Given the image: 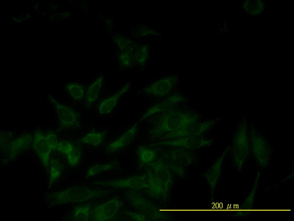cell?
Segmentation results:
<instances>
[{"label":"cell","mask_w":294,"mask_h":221,"mask_svg":"<svg viewBox=\"0 0 294 221\" xmlns=\"http://www.w3.org/2000/svg\"><path fill=\"white\" fill-rule=\"evenodd\" d=\"M200 115L193 111L172 108L163 113L150 131V137L157 138L198 122Z\"/></svg>","instance_id":"cell-1"},{"label":"cell","mask_w":294,"mask_h":221,"mask_svg":"<svg viewBox=\"0 0 294 221\" xmlns=\"http://www.w3.org/2000/svg\"><path fill=\"white\" fill-rule=\"evenodd\" d=\"M112 191V190L75 186L58 191L49 192L47 194L46 199L49 206H55L98 199L108 196Z\"/></svg>","instance_id":"cell-2"},{"label":"cell","mask_w":294,"mask_h":221,"mask_svg":"<svg viewBox=\"0 0 294 221\" xmlns=\"http://www.w3.org/2000/svg\"><path fill=\"white\" fill-rule=\"evenodd\" d=\"M249 143L248 124L246 118L241 120L234 135L232 157L234 165L238 171L241 170L249 154Z\"/></svg>","instance_id":"cell-3"},{"label":"cell","mask_w":294,"mask_h":221,"mask_svg":"<svg viewBox=\"0 0 294 221\" xmlns=\"http://www.w3.org/2000/svg\"><path fill=\"white\" fill-rule=\"evenodd\" d=\"M125 199L138 212L146 216L147 221H167L170 215L160 212L152 201L138 190H127L124 192Z\"/></svg>","instance_id":"cell-4"},{"label":"cell","mask_w":294,"mask_h":221,"mask_svg":"<svg viewBox=\"0 0 294 221\" xmlns=\"http://www.w3.org/2000/svg\"><path fill=\"white\" fill-rule=\"evenodd\" d=\"M250 151L258 165L267 169L270 164L272 149L268 139L254 125H252L249 140Z\"/></svg>","instance_id":"cell-5"},{"label":"cell","mask_w":294,"mask_h":221,"mask_svg":"<svg viewBox=\"0 0 294 221\" xmlns=\"http://www.w3.org/2000/svg\"><path fill=\"white\" fill-rule=\"evenodd\" d=\"M123 205V202L120 197H114L93 207L90 221H121L118 217V212Z\"/></svg>","instance_id":"cell-6"},{"label":"cell","mask_w":294,"mask_h":221,"mask_svg":"<svg viewBox=\"0 0 294 221\" xmlns=\"http://www.w3.org/2000/svg\"><path fill=\"white\" fill-rule=\"evenodd\" d=\"M147 173L131 176L123 178L108 180H100L93 184L114 189H126L127 190H140L147 187Z\"/></svg>","instance_id":"cell-7"},{"label":"cell","mask_w":294,"mask_h":221,"mask_svg":"<svg viewBox=\"0 0 294 221\" xmlns=\"http://www.w3.org/2000/svg\"><path fill=\"white\" fill-rule=\"evenodd\" d=\"M48 97L55 108L60 127L63 129L80 128L79 115L76 111L71 106L59 103L50 94H48Z\"/></svg>","instance_id":"cell-8"},{"label":"cell","mask_w":294,"mask_h":221,"mask_svg":"<svg viewBox=\"0 0 294 221\" xmlns=\"http://www.w3.org/2000/svg\"><path fill=\"white\" fill-rule=\"evenodd\" d=\"M213 142V139L205 138L201 136H186L163 140L157 144L191 151L209 146Z\"/></svg>","instance_id":"cell-9"},{"label":"cell","mask_w":294,"mask_h":221,"mask_svg":"<svg viewBox=\"0 0 294 221\" xmlns=\"http://www.w3.org/2000/svg\"><path fill=\"white\" fill-rule=\"evenodd\" d=\"M146 169L148 185L146 190L148 195L155 199L168 200L172 186L149 169Z\"/></svg>","instance_id":"cell-10"},{"label":"cell","mask_w":294,"mask_h":221,"mask_svg":"<svg viewBox=\"0 0 294 221\" xmlns=\"http://www.w3.org/2000/svg\"><path fill=\"white\" fill-rule=\"evenodd\" d=\"M215 124V121L214 120L193 123L179 130L162 136L161 137V139H172L186 136H200L211 129Z\"/></svg>","instance_id":"cell-11"},{"label":"cell","mask_w":294,"mask_h":221,"mask_svg":"<svg viewBox=\"0 0 294 221\" xmlns=\"http://www.w3.org/2000/svg\"><path fill=\"white\" fill-rule=\"evenodd\" d=\"M177 81V75H169L154 81L143 90L148 95L164 97L169 94Z\"/></svg>","instance_id":"cell-12"},{"label":"cell","mask_w":294,"mask_h":221,"mask_svg":"<svg viewBox=\"0 0 294 221\" xmlns=\"http://www.w3.org/2000/svg\"><path fill=\"white\" fill-rule=\"evenodd\" d=\"M162 157L168 162L182 167L191 165L195 155L190 151L177 148H170L162 153Z\"/></svg>","instance_id":"cell-13"},{"label":"cell","mask_w":294,"mask_h":221,"mask_svg":"<svg viewBox=\"0 0 294 221\" xmlns=\"http://www.w3.org/2000/svg\"><path fill=\"white\" fill-rule=\"evenodd\" d=\"M185 100V98L181 94H173L163 101L148 108L142 116L140 122L154 114L168 111L176 107L181 102L184 101Z\"/></svg>","instance_id":"cell-14"},{"label":"cell","mask_w":294,"mask_h":221,"mask_svg":"<svg viewBox=\"0 0 294 221\" xmlns=\"http://www.w3.org/2000/svg\"><path fill=\"white\" fill-rule=\"evenodd\" d=\"M32 146L44 168H47L49 165L51 152L47 146L45 135L40 129H37L34 132Z\"/></svg>","instance_id":"cell-15"},{"label":"cell","mask_w":294,"mask_h":221,"mask_svg":"<svg viewBox=\"0 0 294 221\" xmlns=\"http://www.w3.org/2000/svg\"><path fill=\"white\" fill-rule=\"evenodd\" d=\"M137 124V123L135 124L119 137L107 144L105 149V154L116 153L128 146L137 135L138 131Z\"/></svg>","instance_id":"cell-16"},{"label":"cell","mask_w":294,"mask_h":221,"mask_svg":"<svg viewBox=\"0 0 294 221\" xmlns=\"http://www.w3.org/2000/svg\"><path fill=\"white\" fill-rule=\"evenodd\" d=\"M33 134L31 133H24L11 141L9 153L7 160H14L22 153L28 150L33 143Z\"/></svg>","instance_id":"cell-17"},{"label":"cell","mask_w":294,"mask_h":221,"mask_svg":"<svg viewBox=\"0 0 294 221\" xmlns=\"http://www.w3.org/2000/svg\"><path fill=\"white\" fill-rule=\"evenodd\" d=\"M229 147L215 161L204 177L210 187L211 198L213 197L215 190L221 175L222 163Z\"/></svg>","instance_id":"cell-18"},{"label":"cell","mask_w":294,"mask_h":221,"mask_svg":"<svg viewBox=\"0 0 294 221\" xmlns=\"http://www.w3.org/2000/svg\"><path fill=\"white\" fill-rule=\"evenodd\" d=\"M154 174L163 178L172 187L174 182V176L167 161L163 158H157L145 166Z\"/></svg>","instance_id":"cell-19"},{"label":"cell","mask_w":294,"mask_h":221,"mask_svg":"<svg viewBox=\"0 0 294 221\" xmlns=\"http://www.w3.org/2000/svg\"><path fill=\"white\" fill-rule=\"evenodd\" d=\"M130 83L125 84L113 95L108 96L100 102L98 106V111L100 114L104 115L110 113L117 104L121 97L129 89Z\"/></svg>","instance_id":"cell-20"},{"label":"cell","mask_w":294,"mask_h":221,"mask_svg":"<svg viewBox=\"0 0 294 221\" xmlns=\"http://www.w3.org/2000/svg\"><path fill=\"white\" fill-rule=\"evenodd\" d=\"M136 154L138 159V169L145 166L158 158L156 150L145 145L139 146Z\"/></svg>","instance_id":"cell-21"},{"label":"cell","mask_w":294,"mask_h":221,"mask_svg":"<svg viewBox=\"0 0 294 221\" xmlns=\"http://www.w3.org/2000/svg\"><path fill=\"white\" fill-rule=\"evenodd\" d=\"M114 169L120 170V163L116 160L106 163L96 164L87 169L85 178H89L103 172Z\"/></svg>","instance_id":"cell-22"},{"label":"cell","mask_w":294,"mask_h":221,"mask_svg":"<svg viewBox=\"0 0 294 221\" xmlns=\"http://www.w3.org/2000/svg\"><path fill=\"white\" fill-rule=\"evenodd\" d=\"M103 75L98 77L89 87L85 96V107H89L97 99L102 86Z\"/></svg>","instance_id":"cell-23"},{"label":"cell","mask_w":294,"mask_h":221,"mask_svg":"<svg viewBox=\"0 0 294 221\" xmlns=\"http://www.w3.org/2000/svg\"><path fill=\"white\" fill-rule=\"evenodd\" d=\"M107 132L92 131L87 133L81 138L80 142L84 145L97 147L103 142Z\"/></svg>","instance_id":"cell-24"},{"label":"cell","mask_w":294,"mask_h":221,"mask_svg":"<svg viewBox=\"0 0 294 221\" xmlns=\"http://www.w3.org/2000/svg\"><path fill=\"white\" fill-rule=\"evenodd\" d=\"M120 52H133L136 45L134 41L122 35L116 34L112 38Z\"/></svg>","instance_id":"cell-25"},{"label":"cell","mask_w":294,"mask_h":221,"mask_svg":"<svg viewBox=\"0 0 294 221\" xmlns=\"http://www.w3.org/2000/svg\"><path fill=\"white\" fill-rule=\"evenodd\" d=\"M93 207L91 203H87L75 206L73 209V220L75 221H90Z\"/></svg>","instance_id":"cell-26"},{"label":"cell","mask_w":294,"mask_h":221,"mask_svg":"<svg viewBox=\"0 0 294 221\" xmlns=\"http://www.w3.org/2000/svg\"><path fill=\"white\" fill-rule=\"evenodd\" d=\"M64 168L63 164L58 159L52 158L50 160L49 187H50L54 182L60 177Z\"/></svg>","instance_id":"cell-27"},{"label":"cell","mask_w":294,"mask_h":221,"mask_svg":"<svg viewBox=\"0 0 294 221\" xmlns=\"http://www.w3.org/2000/svg\"><path fill=\"white\" fill-rule=\"evenodd\" d=\"M149 44L136 45L134 51V60L140 66H144L147 60Z\"/></svg>","instance_id":"cell-28"},{"label":"cell","mask_w":294,"mask_h":221,"mask_svg":"<svg viewBox=\"0 0 294 221\" xmlns=\"http://www.w3.org/2000/svg\"><path fill=\"white\" fill-rule=\"evenodd\" d=\"M66 89L73 99L75 101H81L83 99L84 87L76 83H70L66 84Z\"/></svg>","instance_id":"cell-29"},{"label":"cell","mask_w":294,"mask_h":221,"mask_svg":"<svg viewBox=\"0 0 294 221\" xmlns=\"http://www.w3.org/2000/svg\"><path fill=\"white\" fill-rule=\"evenodd\" d=\"M260 176V172H258L253 186L249 192V194L247 196L245 199L242 203V208L245 209L244 210H250L254 203L255 198L257 190L258 187L259 179Z\"/></svg>","instance_id":"cell-30"},{"label":"cell","mask_w":294,"mask_h":221,"mask_svg":"<svg viewBox=\"0 0 294 221\" xmlns=\"http://www.w3.org/2000/svg\"><path fill=\"white\" fill-rule=\"evenodd\" d=\"M12 137V133L10 132L4 131L1 133L0 134V151L3 154H9Z\"/></svg>","instance_id":"cell-31"},{"label":"cell","mask_w":294,"mask_h":221,"mask_svg":"<svg viewBox=\"0 0 294 221\" xmlns=\"http://www.w3.org/2000/svg\"><path fill=\"white\" fill-rule=\"evenodd\" d=\"M82 155V149L80 146L76 145L73 151L66 157L68 163L71 167L77 165Z\"/></svg>","instance_id":"cell-32"},{"label":"cell","mask_w":294,"mask_h":221,"mask_svg":"<svg viewBox=\"0 0 294 221\" xmlns=\"http://www.w3.org/2000/svg\"><path fill=\"white\" fill-rule=\"evenodd\" d=\"M119 60L121 67H127L133 65L134 60V53L129 51L120 52Z\"/></svg>","instance_id":"cell-33"},{"label":"cell","mask_w":294,"mask_h":221,"mask_svg":"<svg viewBox=\"0 0 294 221\" xmlns=\"http://www.w3.org/2000/svg\"><path fill=\"white\" fill-rule=\"evenodd\" d=\"M45 135L46 144L50 152L51 153L57 150L59 141L55 133L48 131Z\"/></svg>","instance_id":"cell-34"},{"label":"cell","mask_w":294,"mask_h":221,"mask_svg":"<svg viewBox=\"0 0 294 221\" xmlns=\"http://www.w3.org/2000/svg\"><path fill=\"white\" fill-rule=\"evenodd\" d=\"M133 33L137 37L160 35V34L153 28L143 24H141L137 26L135 31H133Z\"/></svg>","instance_id":"cell-35"},{"label":"cell","mask_w":294,"mask_h":221,"mask_svg":"<svg viewBox=\"0 0 294 221\" xmlns=\"http://www.w3.org/2000/svg\"><path fill=\"white\" fill-rule=\"evenodd\" d=\"M76 145L73 142L67 140L60 141L58 142L57 150L63 155L66 156L74 149Z\"/></svg>","instance_id":"cell-36"},{"label":"cell","mask_w":294,"mask_h":221,"mask_svg":"<svg viewBox=\"0 0 294 221\" xmlns=\"http://www.w3.org/2000/svg\"><path fill=\"white\" fill-rule=\"evenodd\" d=\"M124 213L127 217L133 221H147V219L146 216L138 211L133 212L131 211H124Z\"/></svg>","instance_id":"cell-37"}]
</instances>
